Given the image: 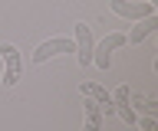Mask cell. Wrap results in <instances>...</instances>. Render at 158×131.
Listing matches in <instances>:
<instances>
[{
    "mask_svg": "<svg viewBox=\"0 0 158 131\" xmlns=\"http://www.w3.org/2000/svg\"><path fill=\"white\" fill-rule=\"evenodd\" d=\"M76 56H79V66H92V46H96V40H92V30H89L86 23H76Z\"/></svg>",
    "mask_w": 158,
    "mask_h": 131,
    "instance_id": "cell-4",
    "label": "cell"
},
{
    "mask_svg": "<svg viewBox=\"0 0 158 131\" xmlns=\"http://www.w3.org/2000/svg\"><path fill=\"white\" fill-rule=\"evenodd\" d=\"M148 3H158V0H148Z\"/></svg>",
    "mask_w": 158,
    "mask_h": 131,
    "instance_id": "cell-11",
    "label": "cell"
},
{
    "mask_svg": "<svg viewBox=\"0 0 158 131\" xmlns=\"http://www.w3.org/2000/svg\"><path fill=\"white\" fill-rule=\"evenodd\" d=\"M158 33V17L155 13H148V17H142V20H135V26L125 33V43H142V40H148V36H155Z\"/></svg>",
    "mask_w": 158,
    "mask_h": 131,
    "instance_id": "cell-7",
    "label": "cell"
},
{
    "mask_svg": "<svg viewBox=\"0 0 158 131\" xmlns=\"http://www.w3.org/2000/svg\"><path fill=\"white\" fill-rule=\"evenodd\" d=\"M0 75H3V66H0Z\"/></svg>",
    "mask_w": 158,
    "mask_h": 131,
    "instance_id": "cell-12",
    "label": "cell"
},
{
    "mask_svg": "<svg viewBox=\"0 0 158 131\" xmlns=\"http://www.w3.org/2000/svg\"><path fill=\"white\" fill-rule=\"evenodd\" d=\"M63 52H76V43L73 40H66V36H56V40H46V43H40L36 46V52H33V62H46V59H53V56H63Z\"/></svg>",
    "mask_w": 158,
    "mask_h": 131,
    "instance_id": "cell-3",
    "label": "cell"
},
{
    "mask_svg": "<svg viewBox=\"0 0 158 131\" xmlns=\"http://www.w3.org/2000/svg\"><path fill=\"white\" fill-rule=\"evenodd\" d=\"M79 95H89V98L99 105V111L115 115V111H112V92H106V85H99V82H79Z\"/></svg>",
    "mask_w": 158,
    "mask_h": 131,
    "instance_id": "cell-6",
    "label": "cell"
},
{
    "mask_svg": "<svg viewBox=\"0 0 158 131\" xmlns=\"http://www.w3.org/2000/svg\"><path fill=\"white\" fill-rule=\"evenodd\" d=\"M0 66H3L0 82H3V85H17L20 72H23V59H20V49L13 43H3V46H0Z\"/></svg>",
    "mask_w": 158,
    "mask_h": 131,
    "instance_id": "cell-1",
    "label": "cell"
},
{
    "mask_svg": "<svg viewBox=\"0 0 158 131\" xmlns=\"http://www.w3.org/2000/svg\"><path fill=\"white\" fill-rule=\"evenodd\" d=\"M112 13H118V17H125V20H142V17H148V13H155V3H132V0H112Z\"/></svg>",
    "mask_w": 158,
    "mask_h": 131,
    "instance_id": "cell-5",
    "label": "cell"
},
{
    "mask_svg": "<svg viewBox=\"0 0 158 131\" xmlns=\"http://www.w3.org/2000/svg\"><path fill=\"white\" fill-rule=\"evenodd\" d=\"M128 105H132V111H142V115H158V102L155 98H142V95H135V92L128 89Z\"/></svg>",
    "mask_w": 158,
    "mask_h": 131,
    "instance_id": "cell-10",
    "label": "cell"
},
{
    "mask_svg": "<svg viewBox=\"0 0 158 131\" xmlns=\"http://www.w3.org/2000/svg\"><path fill=\"white\" fill-rule=\"evenodd\" d=\"M112 111H115L125 125H135L138 121V115L132 111V105H128V85H118V89L112 92Z\"/></svg>",
    "mask_w": 158,
    "mask_h": 131,
    "instance_id": "cell-8",
    "label": "cell"
},
{
    "mask_svg": "<svg viewBox=\"0 0 158 131\" xmlns=\"http://www.w3.org/2000/svg\"><path fill=\"white\" fill-rule=\"evenodd\" d=\"M118 46H125V33H109L106 40H99L96 46H92V66H99V69L106 72L109 66H112V52H115Z\"/></svg>",
    "mask_w": 158,
    "mask_h": 131,
    "instance_id": "cell-2",
    "label": "cell"
},
{
    "mask_svg": "<svg viewBox=\"0 0 158 131\" xmlns=\"http://www.w3.org/2000/svg\"><path fill=\"white\" fill-rule=\"evenodd\" d=\"M82 108H86V128L82 131H102V111L89 95H82Z\"/></svg>",
    "mask_w": 158,
    "mask_h": 131,
    "instance_id": "cell-9",
    "label": "cell"
}]
</instances>
